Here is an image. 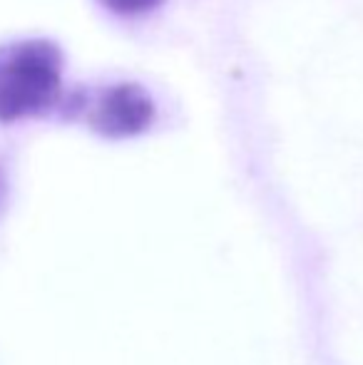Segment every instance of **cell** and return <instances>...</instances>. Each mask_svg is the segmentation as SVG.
I'll use <instances>...</instances> for the list:
<instances>
[{"label": "cell", "instance_id": "3957f363", "mask_svg": "<svg viewBox=\"0 0 363 365\" xmlns=\"http://www.w3.org/2000/svg\"><path fill=\"white\" fill-rule=\"evenodd\" d=\"M102 5H107L115 13H145V10L155 8L162 0H100Z\"/></svg>", "mask_w": 363, "mask_h": 365}, {"label": "cell", "instance_id": "7a4b0ae2", "mask_svg": "<svg viewBox=\"0 0 363 365\" xmlns=\"http://www.w3.org/2000/svg\"><path fill=\"white\" fill-rule=\"evenodd\" d=\"M155 117L150 95L137 85H115L97 95L88 107V122L105 137H130L147 130Z\"/></svg>", "mask_w": 363, "mask_h": 365}, {"label": "cell", "instance_id": "277c9868", "mask_svg": "<svg viewBox=\"0 0 363 365\" xmlns=\"http://www.w3.org/2000/svg\"><path fill=\"white\" fill-rule=\"evenodd\" d=\"M3 202H5V179L0 174V207H3Z\"/></svg>", "mask_w": 363, "mask_h": 365}, {"label": "cell", "instance_id": "6da1fadb", "mask_svg": "<svg viewBox=\"0 0 363 365\" xmlns=\"http://www.w3.org/2000/svg\"><path fill=\"white\" fill-rule=\"evenodd\" d=\"M63 95V53L45 38L0 45V122L45 115Z\"/></svg>", "mask_w": 363, "mask_h": 365}]
</instances>
